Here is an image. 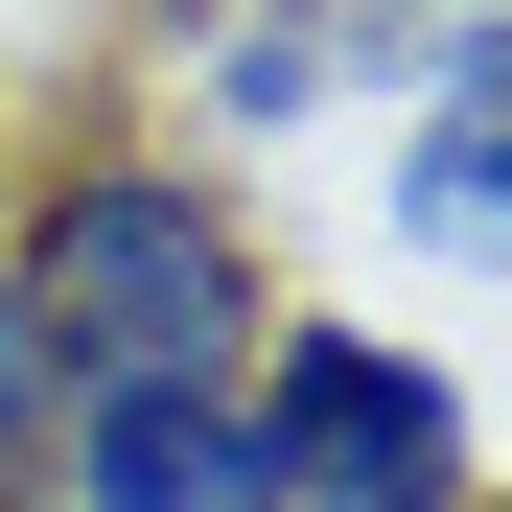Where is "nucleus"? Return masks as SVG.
I'll return each instance as SVG.
<instances>
[{
    "instance_id": "3",
    "label": "nucleus",
    "mask_w": 512,
    "mask_h": 512,
    "mask_svg": "<svg viewBox=\"0 0 512 512\" xmlns=\"http://www.w3.org/2000/svg\"><path fill=\"white\" fill-rule=\"evenodd\" d=\"M70 512H280L233 396H70Z\"/></svg>"
},
{
    "instance_id": "1",
    "label": "nucleus",
    "mask_w": 512,
    "mask_h": 512,
    "mask_svg": "<svg viewBox=\"0 0 512 512\" xmlns=\"http://www.w3.org/2000/svg\"><path fill=\"white\" fill-rule=\"evenodd\" d=\"M0 326H24L70 396H233V350H256V256H233L210 187H163V163H70V187L24 210Z\"/></svg>"
},
{
    "instance_id": "5",
    "label": "nucleus",
    "mask_w": 512,
    "mask_h": 512,
    "mask_svg": "<svg viewBox=\"0 0 512 512\" xmlns=\"http://www.w3.org/2000/svg\"><path fill=\"white\" fill-rule=\"evenodd\" d=\"M24 396H47V350H24V326H0V443H24ZM0 512H24V489H0Z\"/></svg>"
},
{
    "instance_id": "4",
    "label": "nucleus",
    "mask_w": 512,
    "mask_h": 512,
    "mask_svg": "<svg viewBox=\"0 0 512 512\" xmlns=\"http://www.w3.org/2000/svg\"><path fill=\"white\" fill-rule=\"evenodd\" d=\"M489 70H443V94H419V163H396V210H419V256H489Z\"/></svg>"
},
{
    "instance_id": "6",
    "label": "nucleus",
    "mask_w": 512,
    "mask_h": 512,
    "mask_svg": "<svg viewBox=\"0 0 512 512\" xmlns=\"http://www.w3.org/2000/svg\"><path fill=\"white\" fill-rule=\"evenodd\" d=\"M443 24H489V0H443Z\"/></svg>"
},
{
    "instance_id": "2",
    "label": "nucleus",
    "mask_w": 512,
    "mask_h": 512,
    "mask_svg": "<svg viewBox=\"0 0 512 512\" xmlns=\"http://www.w3.org/2000/svg\"><path fill=\"white\" fill-rule=\"evenodd\" d=\"M233 419H256V466H280V512H489L466 396L419 373V350H373V326H303Z\"/></svg>"
}]
</instances>
